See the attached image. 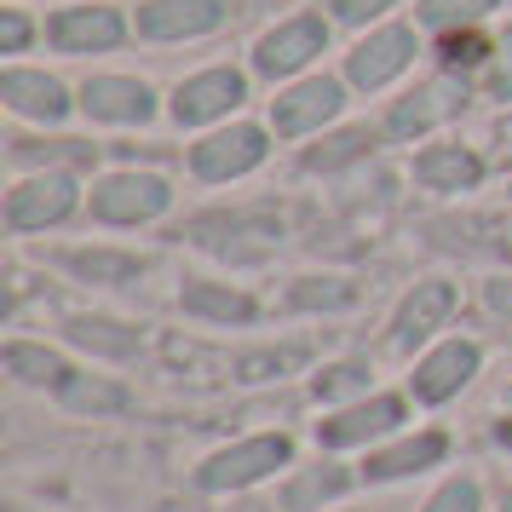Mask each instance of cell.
<instances>
[{"mask_svg":"<svg viewBox=\"0 0 512 512\" xmlns=\"http://www.w3.org/2000/svg\"><path fill=\"white\" fill-rule=\"evenodd\" d=\"M449 455V438H443L438 426H426L415 438H397L386 449H369V461H363V478L369 484H397V478H420V472H432V466Z\"/></svg>","mask_w":512,"mask_h":512,"instance_id":"d6986e66","label":"cell"},{"mask_svg":"<svg viewBox=\"0 0 512 512\" xmlns=\"http://www.w3.org/2000/svg\"><path fill=\"white\" fill-rule=\"evenodd\" d=\"M70 271L81 282H98V288H121V282L144 277V259L127 254V248H75Z\"/></svg>","mask_w":512,"mask_h":512,"instance_id":"4316f807","label":"cell"},{"mask_svg":"<svg viewBox=\"0 0 512 512\" xmlns=\"http://www.w3.org/2000/svg\"><path fill=\"white\" fill-rule=\"evenodd\" d=\"M403 415H409V403L397 392H369L357 403H346V409H334L328 420H317V443L323 449H369V443L392 438L403 426Z\"/></svg>","mask_w":512,"mask_h":512,"instance_id":"5bb4252c","label":"cell"},{"mask_svg":"<svg viewBox=\"0 0 512 512\" xmlns=\"http://www.w3.org/2000/svg\"><path fill=\"white\" fill-rule=\"evenodd\" d=\"M173 179L156 173V167H110L87 185V219L110 225V231H139V225H156L173 213Z\"/></svg>","mask_w":512,"mask_h":512,"instance_id":"52a82bcc","label":"cell"},{"mask_svg":"<svg viewBox=\"0 0 512 512\" xmlns=\"http://www.w3.org/2000/svg\"><path fill=\"white\" fill-rule=\"evenodd\" d=\"M58 403L70 409V415H121L127 409V386H116V380H104V374H64L58 386Z\"/></svg>","mask_w":512,"mask_h":512,"instance_id":"d4e9b609","label":"cell"},{"mask_svg":"<svg viewBox=\"0 0 512 512\" xmlns=\"http://www.w3.org/2000/svg\"><path fill=\"white\" fill-rule=\"evenodd\" d=\"M334 47V24H328L323 6H305V12H288L277 24H265L248 47V70L265 87H282V81H300L323 64V52Z\"/></svg>","mask_w":512,"mask_h":512,"instance_id":"277c9868","label":"cell"},{"mask_svg":"<svg viewBox=\"0 0 512 512\" xmlns=\"http://www.w3.org/2000/svg\"><path fill=\"white\" fill-rule=\"evenodd\" d=\"M179 305H185L196 323H254L259 317V300L254 294H242V288H231V282H208V277H190L185 288H179Z\"/></svg>","mask_w":512,"mask_h":512,"instance_id":"ffe728a7","label":"cell"},{"mask_svg":"<svg viewBox=\"0 0 512 512\" xmlns=\"http://www.w3.org/2000/svg\"><path fill=\"white\" fill-rule=\"evenodd\" d=\"M236 24V0H139L133 41L144 47H196Z\"/></svg>","mask_w":512,"mask_h":512,"instance_id":"7c38bea8","label":"cell"},{"mask_svg":"<svg viewBox=\"0 0 512 512\" xmlns=\"http://www.w3.org/2000/svg\"><path fill=\"white\" fill-rule=\"evenodd\" d=\"M409 179L420 190H432V196H466V190H478L489 179V162L484 150L466 139H426L415 150V162H409Z\"/></svg>","mask_w":512,"mask_h":512,"instance_id":"9a60e30c","label":"cell"},{"mask_svg":"<svg viewBox=\"0 0 512 512\" xmlns=\"http://www.w3.org/2000/svg\"><path fill=\"white\" fill-rule=\"evenodd\" d=\"M75 98H81V121L104 133H144L167 116V98L133 70H87L75 81Z\"/></svg>","mask_w":512,"mask_h":512,"instance_id":"ba28073f","label":"cell"},{"mask_svg":"<svg viewBox=\"0 0 512 512\" xmlns=\"http://www.w3.org/2000/svg\"><path fill=\"white\" fill-rule=\"evenodd\" d=\"M374 392V363L369 357H340V363H323V369L311 374V397L328 403V409H346L357 397Z\"/></svg>","mask_w":512,"mask_h":512,"instance_id":"603a6c76","label":"cell"},{"mask_svg":"<svg viewBox=\"0 0 512 512\" xmlns=\"http://www.w3.org/2000/svg\"><path fill=\"white\" fill-rule=\"evenodd\" d=\"M507 202H512V185H507Z\"/></svg>","mask_w":512,"mask_h":512,"instance_id":"f35d334b","label":"cell"},{"mask_svg":"<svg viewBox=\"0 0 512 512\" xmlns=\"http://www.w3.org/2000/svg\"><path fill=\"white\" fill-rule=\"evenodd\" d=\"M0 110L12 127H64L70 116H81V98L58 70L47 64H0Z\"/></svg>","mask_w":512,"mask_h":512,"instance_id":"8fae6325","label":"cell"},{"mask_svg":"<svg viewBox=\"0 0 512 512\" xmlns=\"http://www.w3.org/2000/svg\"><path fill=\"white\" fill-rule=\"evenodd\" d=\"M346 472L334 461H323V466H311V472H300L294 484L282 489V507L288 512H311V507H323V501H334V495H346Z\"/></svg>","mask_w":512,"mask_h":512,"instance_id":"f1b7e54d","label":"cell"},{"mask_svg":"<svg viewBox=\"0 0 512 512\" xmlns=\"http://www.w3.org/2000/svg\"><path fill=\"white\" fill-rule=\"evenodd\" d=\"M455 305H461V288H455L449 277L415 282V288L397 300V311H392V346H397V351L426 346V340H432V334H438V328L455 317Z\"/></svg>","mask_w":512,"mask_h":512,"instance_id":"ac0fdd59","label":"cell"},{"mask_svg":"<svg viewBox=\"0 0 512 512\" xmlns=\"http://www.w3.org/2000/svg\"><path fill=\"white\" fill-rule=\"evenodd\" d=\"M380 127H334V133H323V144H311L300 156L305 173H340V167L351 162H369L374 150H380Z\"/></svg>","mask_w":512,"mask_h":512,"instance_id":"44dd1931","label":"cell"},{"mask_svg":"<svg viewBox=\"0 0 512 512\" xmlns=\"http://www.w3.org/2000/svg\"><path fill=\"white\" fill-rule=\"evenodd\" d=\"M351 98H357V93L346 87V75L311 70V75H300V81L271 87V98H265V127L277 133V144L323 139V133H334V127L346 121Z\"/></svg>","mask_w":512,"mask_h":512,"instance_id":"3957f363","label":"cell"},{"mask_svg":"<svg viewBox=\"0 0 512 512\" xmlns=\"http://www.w3.org/2000/svg\"><path fill=\"white\" fill-rule=\"evenodd\" d=\"M432 41V64L455 75H484L489 52H495V29H449V35H426Z\"/></svg>","mask_w":512,"mask_h":512,"instance_id":"cb8c5ba5","label":"cell"},{"mask_svg":"<svg viewBox=\"0 0 512 512\" xmlns=\"http://www.w3.org/2000/svg\"><path fill=\"white\" fill-rule=\"evenodd\" d=\"M420 512H484V489L472 484V478H449Z\"/></svg>","mask_w":512,"mask_h":512,"instance_id":"836d02e7","label":"cell"},{"mask_svg":"<svg viewBox=\"0 0 512 512\" xmlns=\"http://www.w3.org/2000/svg\"><path fill=\"white\" fill-rule=\"evenodd\" d=\"M300 363H305V351L288 346V351H259V357H242L236 369H242V380H282V374L300 369Z\"/></svg>","mask_w":512,"mask_h":512,"instance_id":"e575fe53","label":"cell"},{"mask_svg":"<svg viewBox=\"0 0 512 512\" xmlns=\"http://www.w3.org/2000/svg\"><path fill=\"white\" fill-rule=\"evenodd\" d=\"M70 346H87L98 357H133L139 351V328L116 323V317H64Z\"/></svg>","mask_w":512,"mask_h":512,"instance_id":"484cf974","label":"cell"},{"mask_svg":"<svg viewBox=\"0 0 512 512\" xmlns=\"http://www.w3.org/2000/svg\"><path fill=\"white\" fill-rule=\"evenodd\" d=\"M397 6H403V0H323L328 24H334V29H351V35H363V29L397 18Z\"/></svg>","mask_w":512,"mask_h":512,"instance_id":"d6a6232c","label":"cell"},{"mask_svg":"<svg viewBox=\"0 0 512 512\" xmlns=\"http://www.w3.org/2000/svg\"><path fill=\"white\" fill-rule=\"evenodd\" d=\"M271 150H277V133L265 121L236 116L185 144V173L196 185H242V179H254L259 167L271 162Z\"/></svg>","mask_w":512,"mask_h":512,"instance_id":"8992f818","label":"cell"},{"mask_svg":"<svg viewBox=\"0 0 512 512\" xmlns=\"http://www.w3.org/2000/svg\"><path fill=\"white\" fill-rule=\"evenodd\" d=\"M35 41H47V18H35L29 6H0V64H18L35 52Z\"/></svg>","mask_w":512,"mask_h":512,"instance_id":"f546056e","label":"cell"},{"mask_svg":"<svg viewBox=\"0 0 512 512\" xmlns=\"http://www.w3.org/2000/svg\"><path fill=\"white\" fill-rule=\"evenodd\" d=\"M254 98V70H236V64H202V70H185L173 87H167V121L179 133H208V127H225L248 110Z\"/></svg>","mask_w":512,"mask_h":512,"instance_id":"5b68a950","label":"cell"},{"mask_svg":"<svg viewBox=\"0 0 512 512\" xmlns=\"http://www.w3.org/2000/svg\"><path fill=\"white\" fill-rule=\"evenodd\" d=\"M472 98H478L472 75H455V70L432 64V75H415L380 110V133H386V144H426V139H438V133H449L472 110Z\"/></svg>","mask_w":512,"mask_h":512,"instance_id":"6da1fadb","label":"cell"},{"mask_svg":"<svg viewBox=\"0 0 512 512\" xmlns=\"http://www.w3.org/2000/svg\"><path fill=\"white\" fill-rule=\"evenodd\" d=\"M507 12V0H415V24L426 35H449V29H489Z\"/></svg>","mask_w":512,"mask_h":512,"instance_id":"7402d4cb","label":"cell"},{"mask_svg":"<svg viewBox=\"0 0 512 512\" xmlns=\"http://www.w3.org/2000/svg\"><path fill=\"white\" fill-rule=\"evenodd\" d=\"M288 461H294V438L288 432H254V438H236L225 449H213L208 461L196 466V489L236 495V489H254L265 478H277Z\"/></svg>","mask_w":512,"mask_h":512,"instance_id":"4fadbf2b","label":"cell"},{"mask_svg":"<svg viewBox=\"0 0 512 512\" xmlns=\"http://www.w3.org/2000/svg\"><path fill=\"white\" fill-rule=\"evenodd\" d=\"M495 443H501V449H512V415L495 420Z\"/></svg>","mask_w":512,"mask_h":512,"instance_id":"8d00e7d4","label":"cell"},{"mask_svg":"<svg viewBox=\"0 0 512 512\" xmlns=\"http://www.w3.org/2000/svg\"><path fill=\"white\" fill-rule=\"evenodd\" d=\"M426 52H432V41H426V29L415 18H386V24L363 29L346 47L340 75H346V87L357 98H380V93H392V87H403Z\"/></svg>","mask_w":512,"mask_h":512,"instance_id":"7a4b0ae2","label":"cell"},{"mask_svg":"<svg viewBox=\"0 0 512 512\" xmlns=\"http://www.w3.org/2000/svg\"><path fill=\"white\" fill-rule=\"evenodd\" d=\"M357 300V288L346 277H300L288 288V305L294 311H346Z\"/></svg>","mask_w":512,"mask_h":512,"instance_id":"4dcf8cb0","label":"cell"},{"mask_svg":"<svg viewBox=\"0 0 512 512\" xmlns=\"http://www.w3.org/2000/svg\"><path fill=\"white\" fill-rule=\"evenodd\" d=\"M478 369H484L478 340H438V346L420 351L415 374H409V392H415V403H449V397H461L478 380Z\"/></svg>","mask_w":512,"mask_h":512,"instance_id":"e0dca14e","label":"cell"},{"mask_svg":"<svg viewBox=\"0 0 512 512\" xmlns=\"http://www.w3.org/2000/svg\"><path fill=\"white\" fill-rule=\"evenodd\" d=\"M6 374L18 380V386H58L70 363L58 357L52 346H35V340H6Z\"/></svg>","mask_w":512,"mask_h":512,"instance_id":"83f0119b","label":"cell"},{"mask_svg":"<svg viewBox=\"0 0 512 512\" xmlns=\"http://www.w3.org/2000/svg\"><path fill=\"white\" fill-rule=\"evenodd\" d=\"M6 162L18 173H87L98 167V144L64 127H18L6 139Z\"/></svg>","mask_w":512,"mask_h":512,"instance_id":"2e32d148","label":"cell"},{"mask_svg":"<svg viewBox=\"0 0 512 512\" xmlns=\"http://www.w3.org/2000/svg\"><path fill=\"white\" fill-rule=\"evenodd\" d=\"M41 18H47V47L58 58H110L133 41V12H121L116 0H75Z\"/></svg>","mask_w":512,"mask_h":512,"instance_id":"30bf717a","label":"cell"},{"mask_svg":"<svg viewBox=\"0 0 512 512\" xmlns=\"http://www.w3.org/2000/svg\"><path fill=\"white\" fill-rule=\"evenodd\" d=\"M484 305L495 311V317H507L512 323V277H489L484 282Z\"/></svg>","mask_w":512,"mask_h":512,"instance_id":"d590c367","label":"cell"},{"mask_svg":"<svg viewBox=\"0 0 512 512\" xmlns=\"http://www.w3.org/2000/svg\"><path fill=\"white\" fill-rule=\"evenodd\" d=\"M478 98H489V104H512V18L495 29V52H489L484 75H478Z\"/></svg>","mask_w":512,"mask_h":512,"instance_id":"1f68e13d","label":"cell"},{"mask_svg":"<svg viewBox=\"0 0 512 512\" xmlns=\"http://www.w3.org/2000/svg\"><path fill=\"white\" fill-rule=\"evenodd\" d=\"M501 512H512V489H507V495H501Z\"/></svg>","mask_w":512,"mask_h":512,"instance_id":"74e56055","label":"cell"},{"mask_svg":"<svg viewBox=\"0 0 512 512\" xmlns=\"http://www.w3.org/2000/svg\"><path fill=\"white\" fill-rule=\"evenodd\" d=\"M75 213H87V185L81 173H18L6 185V202H0V219L12 236H41L70 225Z\"/></svg>","mask_w":512,"mask_h":512,"instance_id":"9c48e42d","label":"cell"}]
</instances>
